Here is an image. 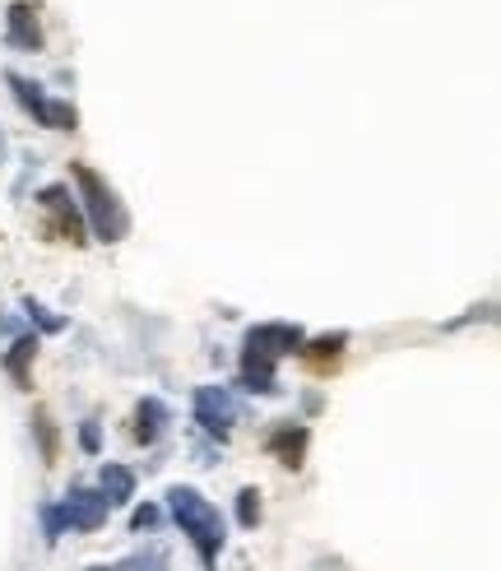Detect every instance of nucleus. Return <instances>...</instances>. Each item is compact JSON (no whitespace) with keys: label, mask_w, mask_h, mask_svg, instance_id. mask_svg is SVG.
<instances>
[{"label":"nucleus","mask_w":501,"mask_h":571,"mask_svg":"<svg viewBox=\"0 0 501 571\" xmlns=\"http://www.w3.org/2000/svg\"><path fill=\"white\" fill-rule=\"evenodd\" d=\"M167 511H172V521L181 525L186 539L196 544L200 562L214 567L223 544H228V534H223V516H218L214 501L200 488H191V483H177V488H167Z\"/></svg>","instance_id":"obj_1"},{"label":"nucleus","mask_w":501,"mask_h":571,"mask_svg":"<svg viewBox=\"0 0 501 571\" xmlns=\"http://www.w3.org/2000/svg\"><path fill=\"white\" fill-rule=\"evenodd\" d=\"M71 177L79 182V200H84V223L93 228L98 241H121L130 233V214L126 204H121V196L98 177V172L89 163H71Z\"/></svg>","instance_id":"obj_2"},{"label":"nucleus","mask_w":501,"mask_h":571,"mask_svg":"<svg viewBox=\"0 0 501 571\" xmlns=\"http://www.w3.org/2000/svg\"><path fill=\"white\" fill-rule=\"evenodd\" d=\"M5 84H10V94L20 98V108L38 121V126H47V131H75L79 126V112L71 108V102H57V98H47L42 94V84H33V79H24V75H5Z\"/></svg>","instance_id":"obj_3"},{"label":"nucleus","mask_w":501,"mask_h":571,"mask_svg":"<svg viewBox=\"0 0 501 571\" xmlns=\"http://www.w3.org/2000/svg\"><path fill=\"white\" fill-rule=\"evenodd\" d=\"M306 344L302 335V325H292V321H265V325H251L247 339H241V358H261V362H279L288 353H298Z\"/></svg>","instance_id":"obj_4"},{"label":"nucleus","mask_w":501,"mask_h":571,"mask_svg":"<svg viewBox=\"0 0 501 571\" xmlns=\"http://www.w3.org/2000/svg\"><path fill=\"white\" fill-rule=\"evenodd\" d=\"M38 204L47 210V228L61 241H71V247H84V241H89L84 237V214H79V204L71 200V190L65 186H42Z\"/></svg>","instance_id":"obj_5"},{"label":"nucleus","mask_w":501,"mask_h":571,"mask_svg":"<svg viewBox=\"0 0 501 571\" xmlns=\"http://www.w3.org/2000/svg\"><path fill=\"white\" fill-rule=\"evenodd\" d=\"M196 423L210 432V437H228L237 423V400L228 395V386H200L196 390Z\"/></svg>","instance_id":"obj_6"},{"label":"nucleus","mask_w":501,"mask_h":571,"mask_svg":"<svg viewBox=\"0 0 501 571\" xmlns=\"http://www.w3.org/2000/svg\"><path fill=\"white\" fill-rule=\"evenodd\" d=\"M108 511H112V507H108V497L93 493V488H79V483H75V488L65 493V501H61L65 530H84V534L98 530L102 521H108Z\"/></svg>","instance_id":"obj_7"},{"label":"nucleus","mask_w":501,"mask_h":571,"mask_svg":"<svg viewBox=\"0 0 501 571\" xmlns=\"http://www.w3.org/2000/svg\"><path fill=\"white\" fill-rule=\"evenodd\" d=\"M5 38H10V47H20V51H42L38 10H33V5H10L5 10Z\"/></svg>","instance_id":"obj_8"},{"label":"nucleus","mask_w":501,"mask_h":571,"mask_svg":"<svg viewBox=\"0 0 501 571\" xmlns=\"http://www.w3.org/2000/svg\"><path fill=\"white\" fill-rule=\"evenodd\" d=\"M306 437H311V432H306V427H292V423L274 427V432H270V456H279V464L298 470V464H302V451H306Z\"/></svg>","instance_id":"obj_9"},{"label":"nucleus","mask_w":501,"mask_h":571,"mask_svg":"<svg viewBox=\"0 0 501 571\" xmlns=\"http://www.w3.org/2000/svg\"><path fill=\"white\" fill-rule=\"evenodd\" d=\"M343 349H349V335L335 331V335H321V339L302 344L298 353L306 358V368H311V372H325V368H335V362L343 358Z\"/></svg>","instance_id":"obj_10"},{"label":"nucleus","mask_w":501,"mask_h":571,"mask_svg":"<svg viewBox=\"0 0 501 571\" xmlns=\"http://www.w3.org/2000/svg\"><path fill=\"white\" fill-rule=\"evenodd\" d=\"M98 493L108 497V507H126V501L135 497V470H126V464H102Z\"/></svg>","instance_id":"obj_11"},{"label":"nucleus","mask_w":501,"mask_h":571,"mask_svg":"<svg viewBox=\"0 0 501 571\" xmlns=\"http://www.w3.org/2000/svg\"><path fill=\"white\" fill-rule=\"evenodd\" d=\"M167 405L163 400H140V409H135V442H145V446H153L163 437V427H167Z\"/></svg>","instance_id":"obj_12"},{"label":"nucleus","mask_w":501,"mask_h":571,"mask_svg":"<svg viewBox=\"0 0 501 571\" xmlns=\"http://www.w3.org/2000/svg\"><path fill=\"white\" fill-rule=\"evenodd\" d=\"M33 353H38V335H24V339H14L10 344V353H5V372L20 381V390H28V362Z\"/></svg>","instance_id":"obj_13"},{"label":"nucleus","mask_w":501,"mask_h":571,"mask_svg":"<svg viewBox=\"0 0 501 571\" xmlns=\"http://www.w3.org/2000/svg\"><path fill=\"white\" fill-rule=\"evenodd\" d=\"M112 571H167V548H145V553H130L126 562H116Z\"/></svg>","instance_id":"obj_14"},{"label":"nucleus","mask_w":501,"mask_h":571,"mask_svg":"<svg viewBox=\"0 0 501 571\" xmlns=\"http://www.w3.org/2000/svg\"><path fill=\"white\" fill-rule=\"evenodd\" d=\"M237 521H241V530L261 525V493H255V488H241L237 493Z\"/></svg>","instance_id":"obj_15"},{"label":"nucleus","mask_w":501,"mask_h":571,"mask_svg":"<svg viewBox=\"0 0 501 571\" xmlns=\"http://www.w3.org/2000/svg\"><path fill=\"white\" fill-rule=\"evenodd\" d=\"M33 432H38V442H42V460L57 464V427H51L47 413H33Z\"/></svg>","instance_id":"obj_16"},{"label":"nucleus","mask_w":501,"mask_h":571,"mask_svg":"<svg viewBox=\"0 0 501 571\" xmlns=\"http://www.w3.org/2000/svg\"><path fill=\"white\" fill-rule=\"evenodd\" d=\"M24 311H28V321H38L47 335H57V331H65V321L61 316H47V307L42 302H24Z\"/></svg>","instance_id":"obj_17"},{"label":"nucleus","mask_w":501,"mask_h":571,"mask_svg":"<svg viewBox=\"0 0 501 571\" xmlns=\"http://www.w3.org/2000/svg\"><path fill=\"white\" fill-rule=\"evenodd\" d=\"M153 525H159V507H149V501H145V507L130 516V530H135V534H145V530H153Z\"/></svg>","instance_id":"obj_18"},{"label":"nucleus","mask_w":501,"mask_h":571,"mask_svg":"<svg viewBox=\"0 0 501 571\" xmlns=\"http://www.w3.org/2000/svg\"><path fill=\"white\" fill-rule=\"evenodd\" d=\"M42 525H47V539H61V534H65V516H61V507H47V511H42Z\"/></svg>","instance_id":"obj_19"},{"label":"nucleus","mask_w":501,"mask_h":571,"mask_svg":"<svg viewBox=\"0 0 501 571\" xmlns=\"http://www.w3.org/2000/svg\"><path fill=\"white\" fill-rule=\"evenodd\" d=\"M79 446H84V451H89V456H98V446H102V432H98V423H93V419L79 427Z\"/></svg>","instance_id":"obj_20"},{"label":"nucleus","mask_w":501,"mask_h":571,"mask_svg":"<svg viewBox=\"0 0 501 571\" xmlns=\"http://www.w3.org/2000/svg\"><path fill=\"white\" fill-rule=\"evenodd\" d=\"M89 571H112V567H89Z\"/></svg>","instance_id":"obj_21"}]
</instances>
